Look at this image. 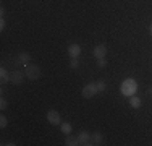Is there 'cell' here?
Masks as SVG:
<instances>
[{"label":"cell","instance_id":"18","mask_svg":"<svg viewBox=\"0 0 152 146\" xmlns=\"http://www.w3.org/2000/svg\"><path fill=\"white\" fill-rule=\"evenodd\" d=\"M70 67H71V68H78V67H79V62H78V58H71V62H70Z\"/></svg>","mask_w":152,"mask_h":146},{"label":"cell","instance_id":"16","mask_svg":"<svg viewBox=\"0 0 152 146\" xmlns=\"http://www.w3.org/2000/svg\"><path fill=\"white\" fill-rule=\"evenodd\" d=\"M97 67H99V68L107 67V60H105V57H104V58H97Z\"/></svg>","mask_w":152,"mask_h":146},{"label":"cell","instance_id":"7","mask_svg":"<svg viewBox=\"0 0 152 146\" xmlns=\"http://www.w3.org/2000/svg\"><path fill=\"white\" fill-rule=\"evenodd\" d=\"M92 54H94V57H96V58H104L107 55V46H105V44H99V46H96Z\"/></svg>","mask_w":152,"mask_h":146},{"label":"cell","instance_id":"10","mask_svg":"<svg viewBox=\"0 0 152 146\" xmlns=\"http://www.w3.org/2000/svg\"><path fill=\"white\" fill-rule=\"evenodd\" d=\"M29 60H31V55H29V54H26V52H21L20 55H18V62H20V63H23L24 67H26V65H29Z\"/></svg>","mask_w":152,"mask_h":146},{"label":"cell","instance_id":"19","mask_svg":"<svg viewBox=\"0 0 152 146\" xmlns=\"http://www.w3.org/2000/svg\"><path fill=\"white\" fill-rule=\"evenodd\" d=\"M0 109H2V111H3V109H7V99H5V97L0 99Z\"/></svg>","mask_w":152,"mask_h":146},{"label":"cell","instance_id":"11","mask_svg":"<svg viewBox=\"0 0 152 146\" xmlns=\"http://www.w3.org/2000/svg\"><path fill=\"white\" fill-rule=\"evenodd\" d=\"M0 76H2V78H0V83H2V85H7V83H10V73L5 70V68H0Z\"/></svg>","mask_w":152,"mask_h":146},{"label":"cell","instance_id":"4","mask_svg":"<svg viewBox=\"0 0 152 146\" xmlns=\"http://www.w3.org/2000/svg\"><path fill=\"white\" fill-rule=\"evenodd\" d=\"M47 120H49V123L50 125H60L61 123V115H60V112H57V111H49L47 112Z\"/></svg>","mask_w":152,"mask_h":146},{"label":"cell","instance_id":"12","mask_svg":"<svg viewBox=\"0 0 152 146\" xmlns=\"http://www.w3.org/2000/svg\"><path fill=\"white\" fill-rule=\"evenodd\" d=\"M91 140H92V145H102L104 136H102V133L96 131V133H92V135H91Z\"/></svg>","mask_w":152,"mask_h":146},{"label":"cell","instance_id":"15","mask_svg":"<svg viewBox=\"0 0 152 146\" xmlns=\"http://www.w3.org/2000/svg\"><path fill=\"white\" fill-rule=\"evenodd\" d=\"M7 125H8V119H7L5 115H0V127H2V128H5Z\"/></svg>","mask_w":152,"mask_h":146},{"label":"cell","instance_id":"8","mask_svg":"<svg viewBox=\"0 0 152 146\" xmlns=\"http://www.w3.org/2000/svg\"><path fill=\"white\" fill-rule=\"evenodd\" d=\"M79 54H81V46H79V44H71V46L68 47V55L71 58H78Z\"/></svg>","mask_w":152,"mask_h":146},{"label":"cell","instance_id":"1","mask_svg":"<svg viewBox=\"0 0 152 146\" xmlns=\"http://www.w3.org/2000/svg\"><path fill=\"white\" fill-rule=\"evenodd\" d=\"M136 89H137V85H136L134 80H126V81H123L121 88H120L121 94H123V96H128V97L133 96V94L136 93Z\"/></svg>","mask_w":152,"mask_h":146},{"label":"cell","instance_id":"2","mask_svg":"<svg viewBox=\"0 0 152 146\" xmlns=\"http://www.w3.org/2000/svg\"><path fill=\"white\" fill-rule=\"evenodd\" d=\"M24 75H26L28 80H31V81H36V80L41 78V68L37 67V65H26L24 67Z\"/></svg>","mask_w":152,"mask_h":146},{"label":"cell","instance_id":"14","mask_svg":"<svg viewBox=\"0 0 152 146\" xmlns=\"http://www.w3.org/2000/svg\"><path fill=\"white\" fill-rule=\"evenodd\" d=\"M60 130H61V133L70 135L71 133V123L70 122H61L60 123Z\"/></svg>","mask_w":152,"mask_h":146},{"label":"cell","instance_id":"3","mask_svg":"<svg viewBox=\"0 0 152 146\" xmlns=\"http://www.w3.org/2000/svg\"><path fill=\"white\" fill-rule=\"evenodd\" d=\"M97 83H88L84 88H83V91H81V94H83V97H86V99H89V97H92V96H96L97 94Z\"/></svg>","mask_w":152,"mask_h":146},{"label":"cell","instance_id":"13","mask_svg":"<svg viewBox=\"0 0 152 146\" xmlns=\"http://www.w3.org/2000/svg\"><path fill=\"white\" fill-rule=\"evenodd\" d=\"M129 104H131L133 109H139V107H141V99L133 94V96H129Z\"/></svg>","mask_w":152,"mask_h":146},{"label":"cell","instance_id":"5","mask_svg":"<svg viewBox=\"0 0 152 146\" xmlns=\"http://www.w3.org/2000/svg\"><path fill=\"white\" fill-rule=\"evenodd\" d=\"M24 78H26V75H24L23 72H20V70H15V72L10 73V83H12V85H16V86L21 85Z\"/></svg>","mask_w":152,"mask_h":146},{"label":"cell","instance_id":"17","mask_svg":"<svg viewBox=\"0 0 152 146\" xmlns=\"http://www.w3.org/2000/svg\"><path fill=\"white\" fill-rule=\"evenodd\" d=\"M105 88H107V85H105L104 81H99V83H97V89H99L100 93H104V91H105Z\"/></svg>","mask_w":152,"mask_h":146},{"label":"cell","instance_id":"20","mask_svg":"<svg viewBox=\"0 0 152 146\" xmlns=\"http://www.w3.org/2000/svg\"><path fill=\"white\" fill-rule=\"evenodd\" d=\"M151 34H152V24H151Z\"/></svg>","mask_w":152,"mask_h":146},{"label":"cell","instance_id":"6","mask_svg":"<svg viewBox=\"0 0 152 146\" xmlns=\"http://www.w3.org/2000/svg\"><path fill=\"white\" fill-rule=\"evenodd\" d=\"M78 141L81 146H91L92 145V140H91V135L88 133V131H81V133L78 135Z\"/></svg>","mask_w":152,"mask_h":146},{"label":"cell","instance_id":"9","mask_svg":"<svg viewBox=\"0 0 152 146\" xmlns=\"http://www.w3.org/2000/svg\"><path fill=\"white\" fill-rule=\"evenodd\" d=\"M65 145L66 146H76V145H79V141H78V136H75V135H66V138H65Z\"/></svg>","mask_w":152,"mask_h":146},{"label":"cell","instance_id":"21","mask_svg":"<svg viewBox=\"0 0 152 146\" xmlns=\"http://www.w3.org/2000/svg\"><path fill=\"white\" fill-rule=\"evenodd\" d=\"M149 91H151V94H152V88H151V89H149Z\"/></svg>","mask_w":152,"mask_h":146}]
</instances>
